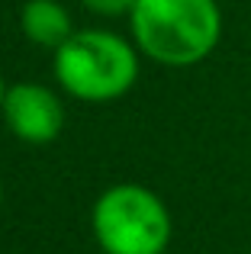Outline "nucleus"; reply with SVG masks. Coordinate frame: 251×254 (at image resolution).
<instances>
[{"instance_id": "obj_8", "label": "nucleus", "mask_w": 251, "mask_h": 254, "mask_svg": "<svg viewBox=\"0 0 251 254\" xmlns=\"http://www.w3.org/2000/svg\"><path fill=\"white\" fill-rule=\"evenodd\" d=\"M0 206H3V184H0Z\"/></svg>"}, {"instance_id": "obj_6", "label": "nucleus", "mask_w": 251, "mask_h": 254, "mask_svg": "<svg viewBox=\"0 0 251 254\" xmlns=\"http://www.w3.org/2000/svg\"><path fill=\"white\" fill-rule=\"evenodd\" d=\"M81 3L97 16H129L135 0H81Z\"/></svg>"}, {"instance_id": "obj_2", "label": "nucleus", "mask_w": 251, "mask_h": 254, "mask_svg": "<svg viewBox=\"0 0 251 254\" xmlns=\"http://www.w3.org/2000/svg\"><path fill=\"white\" fill-rule=\"evenodd\" d=\"M55 81L64 93L84 103L120 100L138 81L135 45L107 29H84L55 49Z\"/></svg>"}, {"instance_id": "obj_7", "label": "nucleus", "mask_w": 251, "mask_h": 254, "mask_svg": "<svg viewBox=\"0 0 251 254\" xmlns=\"http://www.w3.org/2000/svg\"><path fill=\"white\" fill-rule=\"evenodd\" d=\"M3 97H6V84H3V74H0V106H3Z\"/></svg>"}, {"instance_id": "obj_3", "label": "nucleus", "mask_w": 251, "mask_h": 254, "mask_svg": "<svg viewBox=\"0 0 251 254\" xmlns=\"http://www.w3.org/2000/svg\"><path fill=\"white\" fill-rule=\"evenodd\" d=\"M90 225L103 254H164L174 235L164 199L142 184L103 190L90 212Z\"/></svg>"}, {"instance_id": "obj_1", "label": "nucleus", "mask_w": 251, "mask_h": 254, "mask_svg": "<svg viewBox=\"0 0 251 254\" xmlns=\"http://www.w3.org/2000/svg\"><path fill=\"white\" fill-rule=\"evenodd\" d=\"M135 49L164 68L206 62L222 39L216 0H135L129 13Z\"/></svg>"}, {"instance_id": "obj_5", "label": "nucleus", "mask_w": 251, "mask_h": 254, "mask_svg": "<svg viewBox=\"0 0 251 254\" xmlns=\"http://www.w3.org/2000/svg\"><path fill=\"white\" fill-rule=\"evenodd\" d=\"M19 29L29 42L42 45V49H58L74 36L71 13L58 0H26L19 10Z\"/></svg>"}, {"instance_id": "obj_4", "label": "nucleus", "mask_w": 251, "mask_h": 254, "mask_svg": "<svg viewBox=\"0 0 251 254\" xmlns=\"http://www.w3.org/2000/svg\"><path fill=\"white\" fill-rule=\"evenodd\" d=\"M0 113H3L10 132L26 145L55 142L64 126V106L58 100V93L52 87L32 84V81H19L6 87Z\"/></svg>"}]
</instances>
